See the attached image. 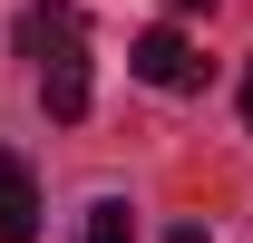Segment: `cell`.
I'll use <instances>...</instances> for the list:
<instances>
[{
	"instance_id": "1",
	"label": "cell",
	"mask_w": 253,
	"mask_h": 243,
	"mask_svg": "<svg viewBox=\"0 0 253 243\" xmlns=\"http://www.w3.org/2000/svg\"><path fill=\"white\" fill-rule=\"evenodd\" d=\"M20 49L39 59V97H49V117H88V39H78V10H68V0H30Z\"/></svg>"
},
{
	"instance_id": "2",
	"label": "cell",
	"mask_w": 253,
	"mask_h": 243,
	"mask_svg": "<svg viewBox=\"0 0 253 243\" xmlns=\"http://www.w3.org/2000/svg\"><path fill=\"white\" fill-rule=\"evenodd\" d=\"M126 68H136L146 88H166V97L205 88V59H195V39H185V30H146L136 49H126Z\"/></svg>"
},
{
	"instance_id": "3",
	"label": "cell",
	"mask_w": 253,
	"mask_h": 243,
	"mask_svg": "<svg viewBox=\"0 0 253 243\" xmlns=\"http://www.w3.org/2000/svg\"><path fill=\"white\" fill-rule=\"evenodd\" d=\"M0 243H39V185L20 156H0Z\"/></svg>"
},
{
	"instance_id": "4",
	"label": "cell",
	"mask_w": 253,
	"mask_h": 243,
	"mask_svg": "<svg viewBox=\"0 0 253 243\" xmlns=\"http://www.w3.org/2000/svg\"><path fill=\"white\" fill-rule=\"evenodd\" d=\"M78 243H136V214L126 204H88V234Z\"/></svg>"
},
{
	"instance_id": "5",
	"label": "cell",
	"mask_w": 253,
	"mask_h": 243,
	"mask_svg": "<svg viewBox=\"0 0 253 243\" xmlns=\"http://www.w3.org/2000/svg\"><path fill=\"white\" fill-rule=\"evenodd\" d=\"M166 243H214V234H205V224H175V234H166Z\"/></svg>"
},
{
	"instance_id": "6",
	"label": "cell",
	"mask_w": 253,
	"mask_h": 243,
	"mask_svg": "<svg viewBox=\"0 0 253 243\" xmlns=\"http://www.w3.org/2000/svg\"><path fill=\"white\" fill-rule=\"evenodd\" d=\"M166 10H175V20H195V10H214V0H166Z\"/></svg>"
},
{
	"instance_id": "7",
	"label": "cell",
	"mask_w": 253,
	"mask_h": 243,
	"mask_svg": "<svg viewBox=\"0 0 253 243\" xmlns=\"http://www.w3.org/2000/svg\"><path fill=\"white\" fill-rule=\"evenodd\" d=\"M244 126H253V78H244Z\"/></svg>"
}]
</instances>
